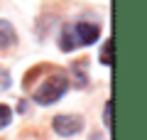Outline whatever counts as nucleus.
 I'll use <instances>...</instances> for the list:
<instances>
[{
  "label": "nucleus",
  "instance_id": "20e7f679",
  "mask_svg": "<svg viewBox=\"0 0 147 140\" xmlns=\"http://www.w3.org/2000/svg\"><path fill=\"white\" fill-rule=\"evenodd\" d=\"M12 44H17L15 27L7 20H0V49H7V47H12Z\"/></svg>",
  "mask_w": 147,
  "mask_h": 140
},
{
  "label": "nucleus",
  "instance_id": "0eeeda50",
  "mask_svg": "<svg viewBox=\"0 0 147 140\" xmlns=\"http://www.w3.org/2000/svg\"><path fill=\"white\" fill-rule=\"evenodd\" d=\"M10 120H12V111H10V106L0 103V130L5 128V125H10Z\"/></svg>",
  "mask_w": 147,
  "mask_h": 140
},
{
  "label": "nucleus",
  "instance_id": "6e6552de",
  "mask_svg": "<svg viewBox=\"0 0 147 140\" xmlns=\"http://www.w3.org/2000/svg\"><path fill=\"white\" fill-rule=\"evenodd\" d=\"M103 123L108 125V130H110V125H113V101L108 99V103H105V108H103Z\"/></svg>",
  "mask_w": 147,
  "mask_h": 140
},
{
  "label": "nucleus",
  "instance_id": "423d86ee",
  "mask_svg": "<svg viewBox=\"0 0 147 140\" xmlns=\"http://www.w3.org/2000/svg\"><path fill=\"white\" fill-rule=\"evenodd\" d=\"M100 64H105L108 69L113 67V37H108V42L100 49Z\"/></svg>",
  "mask_w": 147,
  "mask_h": 140
},
{
  "label": "nucleus",
  "instance_id": "39448f33",
  "mask_svg": "<svg viewBox=\"0 0 147 140\" xmlns=\"http://www.w3.org/2000/svg\"><path fill=\"white\" fill-rule=\"evenodd\" d=\"M84 67H88V62H86V59H79V62H74L71 69H69V74L76 76V84H79V86H86V74L81 71Z\"/></svg>",
  "mask_w": 147,
  "mask_h": 140
},
{
  "label": "nucleus",
  "instance_id": "7ed1b4c3",
  "mask_svg": "<svg viewBox=\"0 0 147 140\" xmlns=\"http://www.w3.org/2000/svg\"><path fill=\"white\" fill-rule=\"evenodd\" d=\"M52 128L57 135L61 138H71V135L81 133L84 130V118L81 116H74V113H64V116H57L52 120Z\"/></svg>",
  "mask_w": 147,
  "mask_h": 140
},
{
  "label": "nucleus",
  "instance_id": "f257e3e1",
  "mask_svg": "<svg viewBox=\"0 0 147 140\" xmlns=\"http://www.w3.org/2000/svg\"><path fill=\"white\" fill-rule=\"evenodd\" d=\"M100 37V27L96 22L88 20H76L71 25H66L59 35V49L61 52H74L79 47H88L93 42H98Z\"/></svg>",
  "mask_w": 147,
  "mask_h": 140
},
{
  "label": "nucleus",
  "instance_id": "f03ea898",
  "mask_svg": "<svg viewBox=\"0 0 147 140\" xmlns=\"http://www.w3.org/2000/svg\"><path fill=\"white\" fill-rule=\"evenodd\" d=\"M66 91H69V76L61 74V71H57V74H49V79H44V81L32 91V99L39 106H52V103H57Z\"/></svg>",
  "mask_w": 147,
  "mask_h": 140
},
{
  "label": "nucleus",
  "instance_id": "1a4fd4ad",
  "mask_svg": "<svg viewBox=\"0 0 147 140\" xmlns=\"http://www.w3.org/2000/svg\"><path fill=\"white\" fill-rule=\"evenodd\" d=\"M91 140H103V135H100V133H93V135H91Z\"/></svg>",
  "mask_w": 147,
  "mask_h": 140
}]
</instances>
